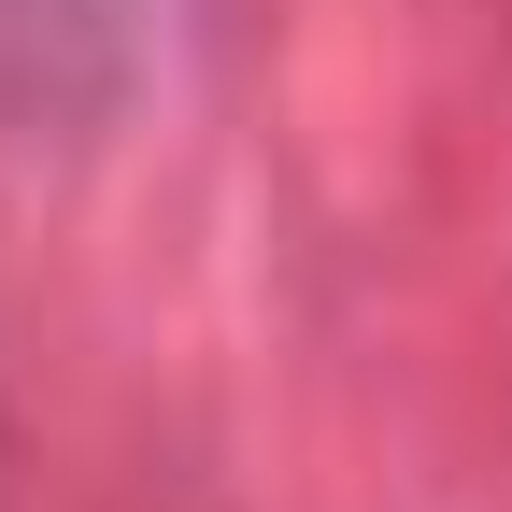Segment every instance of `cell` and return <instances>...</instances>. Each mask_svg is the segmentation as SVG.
I'll list each match as a JSON object with an SVG mask.
<instances>
[{
  "label": "cell",
  "instance_id": "cell-1",
  "mask_svg": "<svg viewBox=\"0 0 512 512\" xmlns=\"http://www.w3.org/2000/svg\"><path fill=\"white\" fill-rule=\"evenodd\" d=\"M171 0H0V128H100L128 86H143Z\"/></svg>",
  "mask_w": 512,
  "mask_h": 512
}]
</instances>
